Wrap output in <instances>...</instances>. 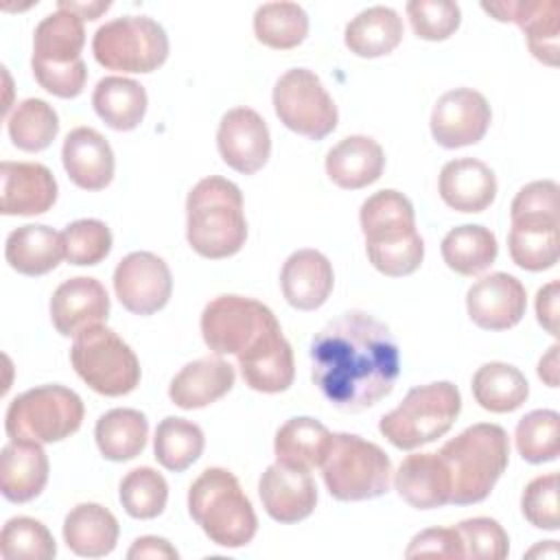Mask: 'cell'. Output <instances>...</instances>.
Listing matches in <instances>:
<instances>
[{
	"instance_id": "cell-19",
	"label": "cell",
	"mask_w": 560,
	"mask_h": 560,
	"mask_svg": "<svg viewBox=\"0 0 560 560\" xmlns=\"http://www.w3.org/2000/svg\"><path fill=\"white\" fill-rule=\"evenodd\" d=\"M57 201V179L39 162L0 164V212L7 217L44 214Z\"/></svg>"
},
{
	"instance_id": "cell-11",
	"label": "cell",
	"mask_w": 560,
	"mask_h": 560,
	"mask_svg": "<svg viewBox=\"0 0 560 560\" xmlns=\"http://www.w3.org/2000/svg\"><path fill=\"white\" fill-rule=\"evenodd\" d=\"M280 324L269 306L254 298L217 295L201 313V335L214 354H245Z\"/></svg>"
},
{
	"instance_id": "cell-21",
	"label": "cell",
	"mask_w": 560,
	"mask_h": 560,
	"mask_svg": "<svg viewBox=\"0 0 560 560\" xmlns=\"http://www.w3.org/2000/svg\"><path fill=\"white\" fill-rule=\"evenodd\" d=\"M335 284L330 260L317 249L293 252L280 271V287L284 300L298 311L319 308Z\"/></svg>"
},
{
	"instance_id": "cell-55",
	"label": "cell",
	"mask_w": 560,
	"mask_h": 560,
	"mask_svg": "<svg viewBox=\"0 0 560 560\" xmlns=\"http://www.w3.org/2000/svg\"><path fill=\"white\" fill-rule=\"evenodd\" d=\"M558 350L560 346L553 343L538 361V376L549 387H558Z\"/></svg>"
},
{
	"instance_id": "cell-1",
	"label": "cell",
	"mask_w": 560,
	"mask_h": 560,
	"mask_svg": "<svg viewBox=\"0 0 560 560\" xmlns=\"http://www.w3.org/2000/svg\"><path fill=\"white\" fill-rule=\"evenodd\" d=\"M400 352L389 328L365 311H346L311 341V378L341 411H363L396 385Z\"/></svg>"
},
{
	"instance_id": "cell-53",
	"label": "cell",
	"mask_w": 560,
	"mask_h": 560,
	"mask_svg": "<svg viewBox=\"0 0 560 560\" xmlns=\"http://www.w3.org/2000/svg\"><path fill=\"white\" fill-rule=\"evenodd\" d=\"M129 560H177L179 553L177 549L160 536H140L133 540V545L127 551Z\"/></svg>"
},
{
	"instance_id": "cell-25",
	"label": "cell",
	"mask_w": 560,
	"mask_h": 560,
	"mask_svg": "<svg viewBox=\"0 0 560 560\" xmlns=\"http://www.w3.org/2000/svg\"><path fill=\"white\" fill-rule=\"evenodd\" d=\"M394 486L416 510H433L451 501V475L440 453L407 455L394 472Z\"/></svg>"
},
{
	"instance_id": "cell-35",
	"label": "cell",
	"mask_w": 560,
	"mask_h": 560,
	"mask_svg": "<svg viewBox=\"0 0 560 560\" xmlns=\"http://www.w3.org/2000/svg\"><path fill=\"white\" fill-rule=\"evenodd\" d=\"M92 105L107 127L131 131L147 114V90L127 77H103L92 92Z\"/></svg>"
},
{
	"instance_id": "cell-3",
	"label": "cell",
	"mask_w": 560,
	"mask_h": 560,
	"mask_svg": "<svg viewBox=\"0 0 560 560\" xmlns=\"http://www.w3.org/2000/svg\"><path fill=\"white\" fill-rule=\"evenodd\" d=\"M451 475L453 505L483 501L510 462V440L503 427L479 422L448 440L440 451Z\"/></svg>"
},
{
	"instance_id": "cell-46",
	"label": "cell",
	"mask_w": 560,
	"mask_h": 560,
	"mask_svg": "<svg viewBox=\"0 0 560 560\" xmlns=\"http://www.w3.org/2000/svg\"><path fill=\"white\" fill-rule=\"evenodd\" d=\"M405 9L413 33L427 42L448 39L462 22V9L451 0H411Z\"/></svg>"
},
{
	"instance_id": "cell-36",
	"label": "cell",
	"mask_w": 560,
	"mask_h": 560,
	"mask_svg": "<svg viewBox=\"0 0 560 560\" xmlns=\"http://www.w3.org/2000/svg\"><path fill=\"white\" fill-rule=\"evenodd\" d=\"M101 455L109 462H129L138 457L149 438V420L142 411L118 407L105 411L94 427Z\"/></svg>"
},
{
	"instance_id": "cell-7",
	"label": "cell",
	"mask_w": 560,
	"mask_h": 560,
	"mask_svg": "<svg viewBox=\"0 0 560 560\" xmlns=\"http://www.w3.org/2000/svg\"><path fill=\"white\" fill-rule=\"evenodd\" d=\"M322 477L337 501H368L385 494L392 481L387 453L361 435L332 433Z\"/></svg>"
},
{
	"instance_id": "cell-14",
	"label": "cell",
	"mask_w": 560,
	"mask_h": 560,
	"mask_svg": "<svg viewBox=\"0 0 560 560\" xmlns=\"http://www.w3.org/2000/svg\"><path fill=\"white\" fill-rule=\"evenodd\" d=\"M492 120L486 96L472 88L444 92L431 112V136L444 149L477 144Z\"/></svg>"
},
{
	"instance_id": "cell-42",
	"label": "cell",
	"mask_w": 560,
	"mask_h": 560,
	"mask_svg": "<svg viewBox=\"0 0 560 560\" xmlns=\"http://www.w3.org/2000/svg\"><path fill=\"white\" fill-rule=\"evenodd\" d=\"M518 455L529 464L553 462L560 455V416L553 409L525 413L514 431Z\"/></svg>"
},
{
	"instance_id": "cell-44",
	"label": "cell",
	"mask_w": 560,
	"mask_h": 560,
	"mask_svg": "<svg viewBox=\"0 0 560 560\" xmlns=\"http://www.w3.org/2000/svg\"><path fill=\"white\" fill-rule=\"evenodd\" d=\"M0 553L4 560H50L57 556V545L42 521L13 516L0 532Z\"/></svg>"
},
{
	"instance_id": "cell-32",
	"label": "cell",
	"mask_w": 560,
	"mask_h": 560,
	"mask_svg": "<svg viewBox=\"0 0 560 560\" xmlns=\"http://www.w3.org/2000/svg\"><path fill=\"white\" fill-rule=\"evenodd\" d=\"M508 247L521 269H551L558 262V217L512 219Z\"/></svg>"
},
{
	"instance_id": "cell-5",
	"label": "cell",
	"mask_w": 560,
	"mask_h": 560,
	"mask_svg": "<svg viewBox=\"0 0 560 560\" xmlns=\"http://www.w3.org/2000/svg\"><path fill=\"white\" fill-rule=\"evenodd\" d=\"M85 44L83 20L72 11L57 9L33 33V77L50 94L74 98L83 92L88 68L81 59Z\"/></svg>"
},
{
	"instance_id": "cell-38",
	"label": "cell",
	"mask_w": 560,
	"mask_h": 560,
	"mask_svg": "<svg viewBox=\"0 0 560 560\" xmlns=\"http://www.w3.org/2000/svg\"><path fill=\"white\" fill-rule=\"evenodd\" d=\"M440 252L448 269L459 276L472 278L486 271L497 260L499 245L497 236L488 228L466 223L446 232Z\"/></svg>"
},
{
	"instance_id": "cell-8",
	"label": "cell",
	"mask_w": 560,
	"mask_h": 560,
	"mask_svg": "<svg viewBox=\"0 0 560 560\" xmlns=\"http://www.w3.org/2000/svg\"><path fill=\"white\" fill-rule=\"evenodd\" d=\"M83 413V400L77 392L63 385H39L9 402L4 429L11 440L50 444L77 433Z\"/></svg>"
},
{
	"instance_id": "cell-54",
	"label": "cell",
	"mask_w": 560,
	"mask_h": 560,
	"mask_svg": "<svg viewBox=\"0 0 560 560\" xmlns=\"http://www.w3.org/2000/svg\"><path fill=\"white\" fill-rule=\"evenodd\" d=\"M112 7L109 0H94V2H72V0H59L57 9H66L72 11L74 15H79L81 20H96L101 13H105Z\"/></svg>"
},
{
	"instance_id": "cell-43",
	"label": "cell",
	"mask_w": 560,
	"mask_h": 560,
	"mask_svg": "<svg viewBox=\"0 0 560 560\" xmlns=\"http://www.w3.org/2000/svg\"><path fill=\"white\" fill-rule=\"evenodd\" d=\"M120 503L125 512L133 518H155L164 512L168 501V483L151 466H140L129 470L118 488Z\"/></svg>"
},
{
	"instance_id": "cell-2",
	"label": "cell",
	"mask_w": 560,
	"mask_h": 560,
	"mask_svg": "<svg viewBox=\"0 0 560 560\" xmlns=\"http://www.w3.org/2000/svg\"><path fill=\"white\" fill-rule=\"evenodd\" d=\"M186 238L203 258L219 260L241 252L247 241L241 188L219 175L199 179L186 197Z\"/></svg>"
},
{
	"instance_id": "cell-22",
	"label": "cell",
	"mask_w": 560,
	"mask_h": 560,
	"mask_svg": "<svg viewBox=\"0 0 560 560\" xmlns=\"http://www.w3.org/2000/svg\"><path fill=\"white\" fill-rule=\"evenodd\" d=\"M68 177L83 190H103L114 177V151L92 127H74L61 147Z\"/></svg>"
},
{
	"instance_id": "cell-26",
	"label": "cell",
	"mask_w": 560,
	"mask_h": 560,
	"mask_svg": "<svg viewBox=\"0 0 560 560\" xmlns=\"http://www.w3.org/2000/svg\"><path fill=\"white\" fill-rule=\"evenodd\" d=\"M48 481V457L39 442L11 440L0 453V490L11 503H28Z\"/></svg>"
},
{
	"instance_id": "cell-47",
	"label": "cell",
	"mask_w": 560,
	"mask_h": 560,
	"mask_svg": "<svg viewBox=\"0 0 560 560\" xmlns=\"http://www.w3.org/2000/svg\"><path fill=\"white\" fill-rule=\"evenodd\" d=\"M457 532L464 542L466 558L472 560H503L510 553L508 532L499 521L490 516L466 518L457 525Z\"/></svg>"
},
{
	"instance_id": "cell-23",
	"label": "cell",
	"mask_w": 560,
	"mask_h": 560,
	"mask_svg": "<svg viewBox=\"0 0 560 560\" xmlns=\"http://www.w3.org/2000/svg\"><path fill=\"white\" fill-rule=\"evenodd\" d=\"M438 190L442 201L457 212H483L497 197V177L486 162L459 158L442 166Z\"/></svg>"
},
{
	"instance_id": "cell-49",
	"label": "cell",
	"mask_w": 560,
	"mask_h": 560,
	"mask_svg": "<svg viewBox=\"0 0 560 560\" xmlns=\"http://www.w3.org/2000/svg\"><path fill=\"white\" fill-rule=\"evenodd\" d=\"M521 512L538 529L556 532L560 527L558 472L540 475L525 486L521 497Z\"/></svg>"
},
{
	"instance_id": "cell-24",
	"label": "cell",
	"mask_w": 560,
	"mask_h": 560,
	"mask_svg": "<svg viewBox=\"0 0 560 560\" xmlns=\"http://www.w3.org/2000/svg\"><path fill=\"white\" fill-rule=\"evenodd\" d=\"M234 368L219 354L186 363L168 385V398L179 409H201L234 387Z\"/></svg>"
},
{
	"instance_id": "cell-37",
	"label": "cell",
	"mask_w": 560,
	"mask_h": 560,
	"mask_svg": "<svg viewBox=\"0 0 560 560\" xmlns=\"http://www.w3.org/2000/svg\"><path fill=\"white\" fill-rule=\"evenodd\" d=\"M470 387L477 405L492 413L516 411L529 396V383L525 374L503 361L483 363L472 374Z\"/></svg>"
},
{
	"instance_id": "cell-33",
	"label": "cell",
	"mask_w": 560,
	"mask_h": 560,
	"mask_svg": "<svg viewBox=\"0 0 560 560\" xmlns=\"http://www.w3.org/2000/svg\"><path fill=\"white\" fill-rule=\"evenodd\" d=\"M402 39V20L389 7L376 4L357 13L343 31L350 52L363 59L389 55Z\"/></svg>"
},
{
	"instance_id": "cell-17",
	"label": "cell",
	"mask_w": 560,
	"mask_h": 560,
	"mask_svg": "<svg viewBox=\"0 0 560 560\" xmlns=\"http://www.w3.org/2000/svg\"><path fill=\"white\" fill-rule=\"evenodd\" d=\"M481 9L499 22H516L525 31L529 52L547 66H558V35H560L558 0L481 2Z\"/></svg>"
},
{
	"instance_id": "cell-52",
	"label": "cell",
	"mask_w": 560,
	"mask_h": 560,
	"mask_svg": "<svg viewBox=\"0 0 560 560\" xmlns=\"http://www.w3.org/2000/svg\"><path fill=\"white\" fill-rule=\"evenodd\" d=\"M558 302H560V282L551 280L536 293V317L538 324L549 332L558 335Z\"/></svg>"
},
{
	"instance_id": "cell-27",
	"label": "cell",
	"mask_w": 560,
	"mask_h": 560,
	"mask_svg": "<svg viewBox=\"0 0 560 560\" xmlns=\"http://www.w3.org/2000/svg\"><path fill=\"white\" fill-rule=\"evenodd\" d=\"M245 385L262 394L287 392L295 376L293 350L282 330L262 337L252 350L236 357Z\"/></svg>"
},
{
	"instance_id": "cell-51",
	"label": "cell",
	"mask_w": 560,
	"mask_h": 560,
	"mask_svg": "<svg viewBox=\"0 0 560 560\" xmlns=\"http://www.w3.org/2000/svg\"><path fill=\"white\" fill-rule=\"evenodd\" d=\"M521 217H558V184L553 179L525 184L510 208V219Z\"/></svg>"
},
{
	"instance_id": "cell-10",
	"label": "cell",
	"mask_w": 560,
	"mask_h": 560,
	"mask_svg": "<svg viewBox=\"0 0 560 560\" xmlns=\"http://www.w3.org/2000/svg\"><path fill=\"white\" fill-rule=\"evenodd\" d=\"M94 59L118 72H153L168 57V37L149 15H122L98 26L92 39Z\"/></svg>"
},
{
	"instance_id": "cell-9",
	"label": "cell",
	"mask_w": 560,
	"mask_h": 560,
	"mask_svg": "<svg viewBox=\"0 0 560 560\" xmlns=\"http://www.w3.org/2000/svg\"><path fill=\"white\" fill-rule=\"evenodd\" d=\"M70 363L83 383L101 396H125L140 383L136 352L105 324L90 326L74 337Z\"/></svg>"
},
{
	"instance_id": "cell-39",
	"label": "cell",
	"mask_w": 560,
	"mask_h": 560,
	"mask_svg": "<svg viewBox=\"0 0 560 560\" xmlns=\"http://www.w3.org/2000/svg\"><path fill=\"white\" fill-rule=\"evenodd\" d=\"M203 446L206 438L201 427L186 418L166 416L155 427L153 457L171 472H182L192 466L201 457Z\"/></svg>"
},
{
	"instance_id": "cell-45",
	"label": "cell",
	"mask_w": 560,
	"mask_h": 560,
	"mask_svg": "<svg viewBox=\"0 0 560 560\" xmlns=\"http://www.w3.org/2000/svg\"><path fill=\"white\" fill-rule=\"evenodd\" d=\"M63 254L70 265H98L112 249V232L98 219H79L61 232Z\"/></svg>"
},
{
	"instance_id": "cell-28",
	"label": "cell",
	"mask_w": 560,
	"mask_h": 560,
	"mask_svg": "<svg viewBox=\"0 0 560 560\" xmlns=\"http://www.w3.org/2000/svg\"><path fill=\"white\" fill-rule=\"evenodd\" d=\"M385 168V153L370 136H348L326 153V175L343 190L374 184Z\"/></svg>"
},
{
	"instance_id": "cell-29",
	"label": "cell",
	"mask_w": 560,
	"mask_h": 560,
	"mask_svg": "<svg viewBox=\"0 0 560 560\" xmlns=\"http://www.w3.org/2000/svg\"><path fill=\"white\" fill-rule=\"evenodd\" d=\"M116 516L98 503H79L63 518V542L81 558H103L118 542Z\"/></svg>"
},
{
	"instance_id": "cell-50",
	"label": "cell",
	"mask_w": 560,
	"mask_h": 560,
	"mask_svg": "<svg viewBox=\"0 0 560 560\" xmlns=\"http://www.w3.org/2000/svg\"><path fill=\"white\" fill-rule=\"evenodd\" d=\"M405 558H466L464 542L457 532V527H429L418 532L407 551Z\"/></svg>"
},
{
	"instance_id": "cell-12",
	"label": "cell",
	"mask_w": 560,
	"mask_h": 560,
	"mask_svg": "<svg viewBox=\"0 0 560 560\" xmlns=\"http://www.w3.org/2000/svg\"><path fill=\"white\" fill-rule=\"evenodd\" d=\"M273 109L280 122L311 140L335 131L339 112L319 77L308 68L287 70L273 85Z\"/></svg>"
},
{
	"instance_id": "cell-6",
	"label": "cell",
	"mask_w": 560,
	"mask_h": 560,
	"mask_svg": "<svg viewBox=\"0 0 560 560\" xmlns=\"http://www.w3.org/2000/svg\"><path fill=\"white\" fill-rule=\"evenodd\" d=\"M459 411V389L451 381H435L409 389L402 402L381 418L378 431L396 448L413 451L442 438Z\"/></svg>"
},
{
	"instance_id": "cell-31",
	"label": "cell",
	"mask_w": 560,
	"mask_h": 560,
	"mask_svg": "<svg viewBox=\"0 0 560 560\" xmlns=\"http://www.w3.org/2000/svg\"><path fill=\"white\" fill-rule=\"evenodd\" d=\"M359 221L361 232L365 236V245L398 241L416 232L413 206L402 192L394 188H385L370 195L361 203Z\"/></svg>"
},
{
	"instance_id": "cell-41",
	"label": "cell",
	"mask_w": 560,
	"mask_h": 560,
	"mask_svg": "<svg viewBox=\"0 0 560 560\" xmlns=\"http://www.w3.org/2000/svg\"><path fill=\"white\" fill-rule=\"evenodd\" d=\"M11 142L28 153L44 151L59 133V116L42 98H24L7 118Z\"/></svg>"
},
{
	"instance_id": "cell-40",
	"label": "cell",
	"mask_w": 560,
	"mask_h": 560,
	"mask_svg": "<svg viewBox=\"0 0 560 560\" xmlns=\"http://www.w3.org/2000/svg\"><path fill=\"white\" fill-rule=\"evenodd\" d=\"M254 35L276 50L295 48L308 35V15L295 2H265L254 13Z\"/></svg>"
},
{
	"instance_id": "cell-4",
	"label": "cell",
	"mask_w": 560,
	"mask_h": 560,
	"mask_svg": "<svg viewBox=\"0 0 560 560\" xmlns=\"http://www.w3.org/2000/svg\"><path fill=\"white\" fill-rule=\"evenodd\" d=\"M188 512L203 534L219 547H245L258 529L254 505L228 468H206L190 483Z\"/></svg>"
},
{
	"instance_id": "cell-13",
	"label": "cell",
	"mask_w": 560,
	"mask_h": 560,
	"mask_svg": "<svg viewBox=\"0 0 560 560\" xmlns=\"http://www.w3.org/2000/svg\"><path fill=\"white\" fill-rule=\"evenodd\" d=\"M114 291L129 313L153 315L171 298V269L158 254L131 252L114 269Z\"/></svg>"
},
{
	"instance_id": "cell-30",
	"label": "cell",
	"mask_w": 560,
	"mask_h": 560,
	"mask_svg": "<svg viewBox=\"0 0 560 560\" xmlns=\"http://www.w3.org/2000/svg\"><path fill=\"white\" fill-rule=\"evenodd\" d=\"M4 258L18 273L44 276L66 258L61 234L42 223L20 225L7 236Z\"/></svg>"
},
{
	"instance_id": "cell-16",
	"label": "cell",
	"mask_w": 560,
	"mask_h": 560,
	"mask_svg": "<svg viewBox=\"0 0 560 560\" xmlns=\"http://www.w3.org/2000/svg\"><path fill=\"white\" fill-rule=\"evenodd\" d=\"M527 308V293L518 278L494 271L479 278L466 293V311L483 330H508L516 326Z\"/></svg>"
},
{
	"instance_id": "cell-20",
	"label": "cell",
	"mask_w": 560,
	"mask_h": 560,
	"mask_svg": "<svg viewBox=\"0 0 560 560\" xmlns=\"http://www.w3.org/2000/svg\"><path fill=\"white\" fill-rule=\"evenodd\" d=\"M107 315L109 295L105 287L90 276L61 282L50 298V319L63 337H77L85 328L103 324Z\"/></svg>"
},
{
	"instance_id": "cell-34",
	"label": "cell",
	"mask_w": 560,
	"mask_h": 560,
	"mask_svg": "<svg viewBox=\"0 0 560 560\" xmlns=\"http://www.w3.org/2000/svg\"><path fill=\"white\" fill-rule=\"evenodd\" d=\"M332 433L315 418L298 416L287 420L273 440L276 462L298 466V468H317L324 464Z\"/></svg>"
},
{
	"instance_id": "cell-15",
	"label": "cell",
	"mask_w": 560,
	"mask_h": 560,
	"mask_svg": "<svg viewBox=\"0 0 560 560\" xmlns=\"http://www.w3.org/2000/svg\"><path fill=\"white\" fill-rule=\"evenodd\" d=\"M217 147L230 168L254 175L267 164L271 153L269 127L256 109L234 107L219 122Z\"/></svg>"
},
{
	"instance_id": "cell-18",
	"label": "cell",
	"mask_w": 560,
	"mask_h": 560,
	"mask_svg": "<svg viewBox=\"0 0 560 560\" xmlns=\"http://www.w3.org/2000/svg\"><path fill=\"white\" fill-rule=\"evenodd\" d=\"M265 512L278 523H298L313 514L317 488L306 468L276 462L267 466L258 481Z\"/></svg>"
},
{
	"instance_id": "cell-48",
	"label": "cell",
	"mask_w": 560,
	"mask_h": 560,
	"mask_svg": "<svg viewBox=\"0 0 560 560\" xmlns=\"http://www.w3.org/2000/svg\"><path fill=\"white\" fill-rule=\"evenodd\" d=\"M365 252L374 269L389 278H400L413 273L420 267L424 258V241L418 232H413L398 241L365 245Z\"/></svg>"
}]
</instances>
